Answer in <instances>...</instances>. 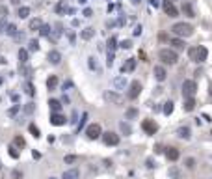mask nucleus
<instances>
[{
  "label": "nucleus",
  "mask_w": 212,
  "mask_h": 179,
  "mask_svg": "<svg viewBox=\"0 0 212 179\" xmlns=\"http://www.w3.org/2000/svg\"><path fill=\"white\" fill-rule=\"evenodd\" d=\"M207 56H208V50L203 47V45H195V47H190L188 49V58L192 60V62H205L207 60Z\"/></svg>",
  "instance_id": "1"
},
{
  "label": "nucleus",
  "mask_w": 212,
  "mask_h": 179,
  "mask_svg": "<svg viewBox=\"0 0 212 179\" xmlns=\"http://www.w3.org/2000/svg\"><path fill=\"white\" fill-rule=\"evenodd\" d=\"M171 32L175 34V36H179V37H190L194 34V26L188 24V22H175V24L171 26Z\"/></svg>",
  "instance_id": "2"
},
{
  "label": "nucleus",
  "mask_w": 212,
  "mask_h": 179,
  "mask_svg": "<svg viewBox=\"0 0 212 179\" xmlns=\"http://www.w3.org/2000/svg\"><path fill=\"white\" fill-rule=\"evenodd\" d=\"M158 58L164 62V63H169V65H173V63H177V52L173 50V49H162L160 52H158Z\"/></svg>",
  "instance_id": "3"
},
{
  "label": "nucleus",
  "mask_w": 212,
  "mask_h": 179,
  "mask_svg": "<svg viewBox=\"0 0 212 179\" xmlns=\"http://www.w3.org/2000/svg\"><path fill=\"white\" fill-rule=\"evenodd\" d=\"M195 92H197V84H195V80H184V82H182V97H184V99L194 97Z\"/></svg>",
  "instance_id": "4"
},
{
  "label": "nucleus",
  "mask_w": 212,
  "mask_h": 179,
  "mask_svg": "<svg viewBox=\"0 0 212 179\" xmlns=\"http://www.w3.org/2000/svg\"><path fill=\"white\" fill-rule=\"evenodd\" d=\"M86 136H87L89 140H97V138L103 136V129H100L99 123H91V125H87V129H86Z\"/></svg>",
  "instance_id": "5"
},
{
  "label": "nucleus",
  "mask_w": 212,
  "mask_h": 179,
  "mask_svg": "<svg viewBox=\"0 0 212 179\" xmlns=\"http://www.w3.org/2000/svg\"><path fill=\"white\" fill-rule=\"evenodd\" d=\"M141 129H143V132L145 134H156V131H158V125L154 123V119H143L141 121Z\"/></svg>",
  "instance_id": "6"
},
{
  "label": "nucleus",
  "mask_w": 212,
  "mask_h": 179,
  "mask_svg": "<svg viewBox=\"0 0 212 179\" xmlns=\"http://www.w3.org/2000/svg\"><path fill=\"white\" fill-rule=\"evenodd\" d=\"M162 9H164V13H166L167 17H171V19H175V17L179 15L177 8L173 6V2H169V0H164V2H162Z\"/></svg>",
  "instance_id": "7"
},
{
  "label": "nucleus",
  "mask_w": 212,
  "mask_h": 179,
  "mask_svg": "<svg viewBox=\"0 0 212 179\" xmlns=\"http://www.w3.org/2000/svg\"><path fill=\"white\" fill-rule=\"evenodd\" d=\"M140 92H141V84H140V80H132L130 86H128V99H132V101L138 99Z\"/></svg>",
  "instance_id": "8"
},
{
  "label": "nucleus",
  "mask_w": 212,
  "mask_h": 179,
  "mask_svg": "<svg viewBox=\"0 0 212 179\" xmlns=\"http://www.w3.org/2000/svg\"><path fill=\"white\" fill-rule=\"evenodd\" d=\"M103 142H104L106 145H117V144H119V136H117L115 132L108 131V132H103Z\"/></svg>",
  "instance_id": "9"
},
{
  "label": "nucleus",
  "mask_w": 212,
  "mask_h": 179,
  "mask_svg": "<svg viewBox=\"0 0 212 179\" xmlns=\"http://www.w3.org/2000/svg\"><path fill=\"white\" fill-rule=\"evenodd\" d=\"M104 99L108 101V103H112V105H123V97L117 93V92H106L104 93Z\"/></svg>",
  "instance_id": "10"
},
{
  "label": "nucleus",
  "mask_w": 212,
  "mask_h": 179,
  "mask_svg": "<svg viewBox=\"0 0 212 179\" xmlns=\"http://www.w3.org/2000/svg\"><path fill=\"white\" fill-rule=\"evenodd\" d=\"M182 13L190 19L195 17V9H194V2H190V0H186V2H182Z\"/></svg>",
  "instance_id": "11"
},
{
  "label": "nucleus",
  "mask_w": 212,
  "mask_h": 179,
  "mask_svg": "<svg viewBox=\"0 0 212 179\" xmlns=\"http://www.w3.org/2000/svg\"><path fill=\"white\" fill-rule=\"evenodd\" d=\"M134 69H136V58H127L123 67H121V73H130Z\"/></svg>",
  "instance_id": "12"
},
{
  "label": "nucleus",
  "mask_w": 212,
  "mask_h": 179,
  "mask_svg": "<svg viewBox=\"0 0 212 179\" xmlns=\"http://www.w3.org/2000/svg\"><path fill=\"white\" fill-rule=\"evenodd\" d=\"M65 116L63 114H60V112H56V114H50V123L52 125H56V127H60V125H65Z\"/></svg>",
  "instance_id": "13"
},
{
  "label": "nucleus",
  "mask_w": 212,
  "mask_h": 179,
  "mask_svg": "<svg viewBox=\"0 0 212 179\" xmlns=\"http://www.w3.org/2000/svg\"><path fill=\"white\" fill-rule=\"evenodd\" d=\"M153 75H154V78H156L158 82H162V80H166V75H167V73H166V69H164L162 65H154Z\"/></svg>",
  "instance_id": "14"
},
{
  "label": "nucleus",
  "mask_w": 212,
  "mask_h": 179,
  "mask_svg": "<svg viewBox=\"0 0 212 179\" xmlns=\"http://www.w3.org/2000/svg\"><path fill=\"white\" fill-rule=\"evenodd\" d=\"M166 157H167V161L175 162L179 157H181V153H179V149H177V148H166Z\"/></svg>",
  "instance_id": "15"
},
{
  "label": "nucleus",
  "mask_w": 212,
  "mask_h": 179,
  "mask_svg": "<svg viewBox=\"0 0 212 179\" xmlns=\"http://www.w3.org/2000/svg\"><path fill=\"white\" fill-rule=\"evenodd\" d=\"M49 62H50L52 65H58V63L62 62V54H60L58 50H50V52H49Z\"/></svg>",
  "instance_id": "16"
},
{
  "label": "nucleus",
  "mask_w": 212,
  "mask_h": 179,
  "mask_svg": "<svg viewBox=\"0 0 212 179\" xmlns=\"http://www.w3.org/2000/svg\"><path fill=\"white\" fill-rule=\"evenodd\" d=\"M114 86H115V90H125V86H127V78H125V75L115 76V78H114Z\"/></svg>",
  "instance_id": "17"
},
{
  "label": "nucleus",
  "mask_w": 212,
  "mask_h": 179,
  "mask_svg": "<svg viewBox=\"0 0 212 179\" xmlns=\"http://www.w3.org/2000/svg\"><path fill=\"white\" fill-rule=\"evenodd\" d=\"M167 175H169L171 179H181V177H182V170H181L179 166H171L169 172H167Z\"/></svg>",
  "instance_id": "18"
},
{
  "label": "nucleus",
  "mask_w": 212,
  "mask_h": 179,
  "mask_svg": "<svg viewBox=\"0 0 212 179\" xmlns=\"http://www.w3.org/2000/svg\"><path fill=\"white\" fill-rule=\"evenodd\" d=\"M87 65H89V69H93L95 73H100V65H99L95 56H89V58H87Z\"/></svg>",
  "instance_id": "19"
},
{
  "label": "nucleus",
  "mask_w": 212,
  "mask_h": 179,
  "mask_svg": "<svg viewBox=\"0 0 212 179\" xmlns=\"http://www.w3.org/2000/svg\"><path fill=\"white\" fill-rule=\"evenodd\" d=\"M41 26H43V21L41 19H30V22H28V30H41Z\"/></svg>",
  "instance_id": "20"
},
{
  "label": "nucleus",
  "mask_w": 212,
  "mask_h": 179,
  "mask_svg": "<svg viewBox=\"0 0 212 179\" xmlns=\"http://www.w3.org/2000/svg\"><path fill=\"white\" fill-rule=\"evenodd\" d=\"M47 88L50 90V92H54V90L58 88V76H56V75H50L47 78Z\"/></svg>",
  "instance_id": "21"
},
{
  "label": "nucleus",
  "mask_w": 212,
  "mask_h": 179,
  "mask_svg": "<svg viewBox=\"0 0 212 179\" xmlns=\"http://www.w3.org/2000/svg\"><path fill=\"white\" fill-rule=\"evenodd\" d=\"M169 45L173 47V50H184V47H186V43L182 39H171Z\"/></svg>",
  "instance_id": "22"
},
{
  "label": "nucleus",
  "mask_w": 212,
  "mask_h": 179,
  "mask_svg": "<svg viewBox=\"0 0 212 179\" xmlns=\"http://www.w3.org/2000/svg\"><path fill=\"white\" fill-rule=\"evenodd\" d=\"M49 106H50V110H52V114H56V112L62 110V103H60L58 99H50V101H49Z\"/></svg>",
  "instance_id": "23"
},
{
  "label": "nucleus",
  "mask_w": 212,
  "mask_h": 179,
  "mask_svg": "<svg viewBox=\"0 0 212 179\" xmlns=\"http://www.w3.org/2000/svg\"><path fill=\"white\" fill-rule=\"evenodd\" d=\"M93 36H95V28H84V30L80 32V37H82V39H86V41H87V39H91Z\"/></svg>",
  "instance_id": "24"
},
{
  "label": "nucleus",
  "mask_w": 212,
  "mask_h": 179,
  "mask_svg": "<svg viewBox=\"0 0 212 179\" xmlns=\"http://www.w3.org/2000/svg\"><path fill=\"white\" fill-rule=\"evenodd\" d=\"M182 108H184L186 112H192V110L195 108V99H194V97L184 99V105H182Z\"/></svg>",
  "instance_id": "25"
},
{
  "label": "nucleus",
  "mask_w": 212,
  "mask_h": 179,
  "mask_svg": "<svg viewBox=\"0 0 212 179\" xmlns=\"http://www.w3.org/2000/svg\"><path fill=\"white\" fill-rule=\"evenodd\" d=\"M62 179H78V170H76V168H71V170L63 172Z\"/></svg>",
  "instance_id": "26"
},
{
  "label": "nucleus",
  "mask_w": 212,
  "mask_h": 179,
  "mask_svg": "<svg viewBox=\"0 0 212 179\" xmlns=\"http://www.w3.org/2000/svg\"><path fill=\"white\" fill-rule=\"evenodd\" d=\"M177 136L188 140V138H190V127H179V129H177Z\"/></svg>",
  "instance_id": "27"
},
{
  "label": "nucleus",
  "mask_w": 212,
  "mask_h": 179,
  "mask_svg": "<svg viewBox=\"0 0 212 179\" xmlns=\"http://www.w3.org/2000/svg\"><path fill=\"white\" fill-rule=\"evenodd\" d=\"M119 131H121L123 134H125V136H128V134L132 132V127L128 125V123H125V121H121V123H119Z\"/></svg>",
  "instance_id": "28"
},
{
  "label": "nucleus",
  "mask_w": 212,
  "mask_h": 179,
  "mask_svg": "<svg viewBox=\"0 0 212 179\" xmlns=\"http://www.w3.org/2000/svg\"><path fill=\"white\" fill-rule=\"evenodd\" d=\"M11 145H15L17 149H22V148L26 145V142H24V138H22V136H15V138H13V144H11Z\"/></svg>",
  "instance_id": "29"
},
{
  "label": "nucleus",
  "mask_w": 212,
  "mask_h": 179,
  "mask_svg": "<svg viewBox=\"0 0 212 179\" xmlns=\"http://www.w3.org/2000/svg\"><path fill=\"white\" fill-rule=\"evenodd\" d=\"M17 15H19L21 19H26V17L30 15V8H28V6H22V8H19V11H17Z\"/></svg>",
  "instance_id": "30"
},
{
  "label": "nucleus",
  "mask_w": 212,
  "mask_h": 179,
  "mask_svg": "<svg viewBox=\"0 0 212 179\" xmlns=\"http://www.w3.org/2000/svg\"><path fill=\"white\" fill-rule=\"evenodd\" d=\"M19 62H21L22 65L28 62V50H26V49H21V50H19Z\"/></svg>",
  "instance_id": "31"
},
{
  "label": "nucleus",
  "mask_w": 212,
  "mask_h": 179,
  "mask_svg": "<svg viewBox=\"0 0 212 179\" xmlns=\"http://www.w3.org/2000/svg\"><path fill=\"white\" fill-rule=\"evenodd\" d=\"M56 13H69V8H67V4L65 2H60L58 6H56Z\"/></svg>",
  "instance_id": "32"
},
{
  "label": "nucleus",
  "mask_w": 212,
  "mask_h": 179,
  "mask_svg": "<svg viewBox=\"0 0 212 179\" xmlns=\"http://www.w3.org/2000/svg\"><path fill=\"white\" fill-rule=\"evenodd\" d=\"M115 47H117V39L112 36V37L108 39V52H115Z\"/></svg>",
  "instance_id": "33"
},
{
  "label": "nucleus",
  "mask_w": 212,
  "mask_h": 179,
  "mask_svg": "<svg viewBox=\"0 0 212 179\" xmlns=\"http://www.w3.org/2000/svg\"><path fill=\"white\" fill-rule=\"evenodd\" d=\"M28 131L32 132V136H33V138H39V136H41V132H39V129H37L36 125H33V123H30V125H28Z\"/></svg>",
  "instance_id": "34"
},
{
  "label": "nucleus",
  "mask_w": 212,
  "mask_h": 179,
  "mask_svg": "<svg viewBox=\"0 0 212 179\" xmlns=\"http://www.w3.org/2000/svg\"><path fill=\"white\" fill-rule=\"evenodd\" d=\"M39 34H41L43 37H50V26L49 24H43L41 30H39Z\"/></svg>",
  "instance_id": "35"
},
{
  "label": "nucleus",
  "mask_w": 212,
  "mask_h": 179,
  "mask_svg": "<svg viewBox=\"0 0 212 179\" xmlns=\"http://www.w3.org/2000/svg\"><path fill=\"white\" fill-rule=\"evenodd\" d=\"M171 112H173V103H171V101H167V103H164V114L169 116Z\"/></svg>",
  "instance_id": "36"
},
{
  "label": "nucleus",
  "mask_w": 212,
  "mask_h": 179,
  "mask_svg": "<svg viewBox=\"0 0 212 179\" xmlns=\"http://www.w3.org/2000/svg\"><path fill=\"white\" fill-rule=\"evenodd\" d=\"M6 34H8V36H11V37H13L15 34H17V26H15V24H8V28H6Z\"/></svg>",
  "instance_id": "37"
},
{
  "label": "nucleus",
  "mask_w": 212,
  "mask_h": 179,
  "mask_svg": "<svg viewBox=\"0 0 212 179\" xmlns=\"http://www.w3.org/2000/svg\"><path fill=\"white\" fill-rule=\"evenodd\" d=\"M28 49H30L32 52H36V50H39V43H37L36 39H32V41L28 43Z\"/></svg>",
  "instance_id": "38"
},
{
  "label": "nucleus",
  "mask_w": 212,
  "mask_h": 179,
  "mask_svg": "<svg viewBox=\"0 0 212 179\" xmlns=\"http://www.w3.org/2000/svg\"><path fill=\"white\" fill-rule=\"evenodd\" d=\"M9 157H13V159H19V151L15 145H9Z\"/></svg>",
  "instance_id": "39"
},
{
  "label": "nucleus",
  "mask_w": 212,
  "mask_h": 179,
  "mask_svg": "<svg viewBox=\"0 0 212 179\" xmlns=\"http://www.w3.org/2000/svg\"><path fill=\"white\" fill-rule=\"evenodd\" d=\"M136 116H138V112H136V108H128V110H127V118H128V119H132V118H136Z\"/></svg>",
  "instance_id": "40"
},
{
  "label": "nucleus",
  "mask_w": 212,
  "mask_h": 179,
  "mask_svg": "<svg viewBox=\"0 0 212 179\" xmlns=\"http://www.w3.org/2000/svg\"><path fill=\"white\" fill-rule=\"evenodd\" d=\"M186 168L194 170V168H195V159H192V157H190V159H186Z\"/></svg>",
  "instance_id": "41"
},
{
  "label": "nucleus",
  "mask_w": 212,
  "mask_h": 179,
  "mask_svg": "<svg viewBox=\"0 0 212 179\" xmlns=\"http://www.w3.org/2000/svg\"><path fill=\"white\" fill-rule=\"evenodd\" d=\"M24 90H26V93H28V95H30V97H32V95H33V93H36V90H33V86H32V84H30V82H28V84H26V86H24Z\"/></svg>",
  "instance_id": "42"
},
{
  "label": "nucleus",
  "mask_w": 212,
  "mask_h": 179,
  "mask_svg": "<svg viewBox=\"0 0 212 179\" xmlns=\"http://www.w3.org/2000/svg\"><path fill=\"white\" fill-rule=\"evenodd\" d=\"M119 47H121V49H130V47H132V43H130V39H125V41H121Z\"/></svg>",
  "instance_id": "43"
},
{
  "label": "nucleus",
  "mask_w": 212,
  "mask_h": 179,
  "mask_svg": "<svg viewBox=\"0 0 212 179\" xmlns=\"http://www.w3.org/2000/svg\"><path fill=\"white\" fill-rule=\"evenodd\" d=\"M65 162H67V164L76 162V155H67V157H65Z\"/></svg>",
  "instance_id": "44"
},
{
  "label": "nucleus",
  "mask_w": 212,
  "mask_h": 179,
  "mask_svg": "<svg viewBox=\"0 0 212 179\" xmlns=\"http://www.w3.org/2000/svg\"><path fill=\"white\" fill-rule=\"evenodd\" d=\"M86 119H87V114H86V112H84V114H82V118H80V123H78V131H80V129L84 127V123H86Z\"/></svg>",
  "instance_id": "45"
},
{
  "label": "nucleus",
  "mask_w": 212,
  "mask_h": 179,
  "mask_svg": "<svg viewBox=\"0 0 212 179\" xmlns=\"http://www.w3.org/2000/svg\"><path fill=\"white\" fill-rule=\"evenodd\" d=\"M6 28H8V22H6V19H0V34H2V32H6Z\"/></svg>",
  "instance_id": "46"
},
{
  "label": "nucleus",
  "mask_w": 212,
  "mask_h": 179,
  "mask_svg": "<svg viewBox=\"0 0 212 179\" xmlns=\"http://www.w3.org/2000/svg\"><path fill=\"white\" fill-rule=\"evenodd\" d=\"M6 15H8V8L0 6V19H6Z\"/></svg>",
  "instance_id": "47"
},
{
  "label": "nucleus",
  "mask_w": 212,
  "mask_h": 179,
  "mask_svg": "<svg viewBox=\"0 0 212 179\" xmlns=\"http://www.w3.org/2000/svg\"><path fill=\"white\" fill-rule=\"evenodd\" d=\"M33 108H36V106H33V103H28V105L24 106V112H26V114H32Z\"/></svg>",
  "instance_id": "48"
},
{
  "label": "nucleus",
  "mask_w": 212,
  "mask_h": 179,
  "mask_svg": "<svg viewBox=\"0 0 212 179\" xmlns=\"http://www.w3.org/2000/svg\"><path fill=\"white\" fill-rule=\"evenodd\" d=\"M13 37H15L17 41H22V39H24V34H22V32H17V34H15Z\"/></svg>",
  "instance_id": "49"
},
{
  "label": "nucleus",
  "mask_w": 212,
  "mask_h": 179,
  "mask_svg": "<svg viewBox=\"0 0 212 179\" xmlns=\"http://www.w3.org/2000/svg\"><path fill=\"white\" fill-rule=\"evenodd\" d=\"M11 177H13V179H21V177H22V174H21L19 170H13V174H11Z\"/></svg>",
  "instance_id": "50"
},
{
  "label": "nucleus",
  "mask_w": 212,
  "mask_h": 179,
  "mask_svg": "<svg viewBox=\"0 0 212 179\" xmlns=\"http://www.w3.org/2000/svg\"><path fill=\"white\" fill-rule=\"evenodd\" d=\"M141 30H143V28H141V24H138L136 28H134V32H132V34H134V36H140V34H141Z\"/></svg>",
  "instance_id": "51"
},
{
  "label": "nucleus",
  "mask_w": 212,
  "mask_h": 179,
  "mask_svg": "<svg viewBox=\"0 0 212 179\" xmlns=\"http://www.w3.org/2000/svg\"><path fill=\"white\" fill-rule=\"evenodd\" d=\"M91 15H93V11L89 9V8H86V9H84V17H91Z\"/></svg>",
  "instance_id": "52"
},
{
  "label": "nucleus",
  "mask_w": 212,
  "mask_h": 179,
  "mask_svg": "<svg viewBox=\"0 0 212 179\" xmlns=\"http://www.w3.org/2000/svg\"><path fill=\"white\" fill-rule=\"evenodd\" d=\"M17 110H19V106H13V108H9L8 114H9V116H15V114H17Z\"/></svg>",
  "instance_id": "53"
},
{
  "label": "nucleus",
  "mask_w": 212,
  "mask_h": 179,
  "mask_svg": "<svg viewBox=\"0 0 212 179\" xmlns=\"http://www.w3.org/2000/svg\"><path fill=\"white\" fill-rule=\"evenodd\" d=\"M71 86H73V82H71V80H69V82H65V84H63V90H69Z\"/></svg>",
  "instance_id": "54"
},
{
  "label": "nucleus",
  "mask_w": 212,
  "mask_h": 179,
  "mask_svg": "<svg viewBox=\"0 0 212 179\" xmlns=\"http://www.w3.org/2000/svg\"><path fill=\"white\" fill-rule=\"evenodd\" d=\"M32 155H33V159H39V157H41V153H39V151H33Z\"/></svg>",
  "instance_id": "55"
},
{
  "label": "nucleus",
  "mask_w": 212,
  "mask_h": 179,
  "mask_svg": "<svg viewBox=\"0 0 212 179\" xmlns=\"http://www.w3.org/2000/svg\"><path fill=\"white\" fill-rule=\"evenodd\" d=\"M11 4H15V6H19V4H21V0H11Z\"/></svg>",
  "instance_id": "56"
},
{
  "label": "nucleus",
  "mask_w": 212,
  "mask_h": 179,
  "mask_svg": "<svg viewBox=\"0 0 212 179\" xmlns=\"http://www.w3.org/2000/svg\"><path fill=\"white\" fill-rule=\"evenodd\" d=\"M208 93H210V95H212V84H210V86H208Z\"/></svg>",
  "instance_id": "57"
},
{
  "label": "nucleus",
  "mask_w": 212,
  "mask_h": 179,
  "mask_svg": "<svg viewBox=\"0 0 212 179\" xmlns=\"http://www.w3.org/2000/svg\"><path fill=\"white\" fill-rule=\"evenodd\" d=\"M78 2H80V4H86V2H87V0H78Z\"/></svg>",
  "instance_id": "58"
},
{
  "label": "nucleus",
  "mask_w": 212,
  "mask_h": 179,
  "mask_svg": "<svg viewBox=\"0 0 212 179\" xmlns=\"http://www.w3.org/2000/svg\"><path fill=\"white\" fill-rule=\"evenodd\" d=\"M49 179H56V177H49Z\"/></svg>",
  "instance_id": "59"
},
{
  "label": "nucleus",
  "mask_w": 212,
  "mask_h": 179,
  "mask_svg": "<svg viewBox=\"0 0 212 179\" xmlns=\"http://www.w3.org/2000/svg\"><path fill=\"white\" fill-rule=\"evenodd\" d=\"M134 2H138V0H134Z\"/></svg>",
  "instance_id": "60"
},
{
  "label": "nucleus",
  "mask_w": 212,
  "mask_h": 179,
  "mask_svg": "<svg viewBox=\"0 0 212 179\" xmlns=\"http://www.w3.org/2000/svg\"><path fill=\"white\" fill-rule=\"evenodd\" d=\"M169 2H173V0H169Z\"/></svg>",
  "instance_id": "61"
}]
</instances>
